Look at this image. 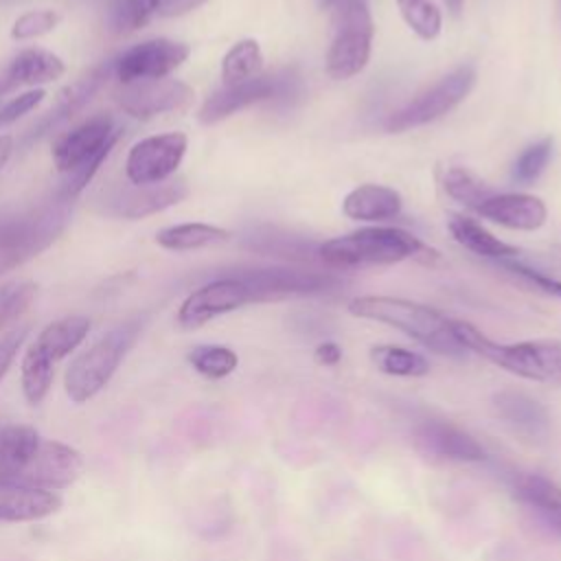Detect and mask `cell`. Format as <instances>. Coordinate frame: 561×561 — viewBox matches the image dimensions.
Returning a JSON list of instances; mask_svg holds the SVG:
<instances>
[{"mask_svg":"<svg viewBox=\"0 0 561 561\" xmlns=\"http://www.w3.org/2000/svg\"><path fill=\"white\" fill-rule=\"evenodd\" d=\"M513 495L539 513L561 511V486L539 473H515L511 478Z\"/></svg>","mask_w":561,"mask_h":561,"instance_id":"obj_28","label":"cell"},{"mask_svg":"<svg viewBox=\"0 0 561 561\" xmlns=\"http://www.w3.org/2000/svg\"><path fill=\"white\" fill-rule=\"evenodd\" d=\"M116 140H118V134H116L112 140H107L96 153H92L90 158H85L79 167H75L72 171L64 173V180H61L57 193H59L61 197H66V199H77V195H79V193L90 184V180L96 175L99 167H101L103 160L110 156V151L114 149Z\"/></svg>","mask_w":561,"mask_h":561,"instance_id":"obj_37","label":"cell"},{"mask_svg":"<svg viewBox=\"0 0 561 561\" xmlns=\"http://www.w3.org/2000/svg\"><path fill=\"white\" fill-rule=\"evenodd\" d=\"M88 331L90 320L85 316H66L39 331L20 366L22 392L31 405H39L46 399L55 379V366L85 340Z\"/></svg>","mask_w":561,"mask_h":561,"instance_id":"obj_6","label":"cell"},{"mask_svg":"<svg viewBox=\"0 0 561 561\" xmlns=\"http://www.w3.org/2000/svg\"><path fill=\"white\" fill-rule=\"evenodd\" d=\"M13 153V138L11 136H0V169L7 164V160Z\"/></svg>","mask_w":561,"mask_h":561,"instance_id":"obj_45","label":"cell"},{"mask_svg":"<svg viewBox=\"0 0 561 561\" xmlns=\"http://www.w3.org/2000/svg\"><path fill=\"white\" fill-rule=\"evenodd\" d=\"M188 44L167 37L145 39L123 50L112 61V72L118 77L123 85L147 79H164L173 70H178L188 59Z\"/></svg>","mask_w":561,"mask_h":561,"instance_id":"obj_10","label":"cell"},{"mask_svg":"<svg viewBox=\"0 0 561 561\" xmlns=\"http://www.w3.org/2000/svg\"><path fill=\"white\" fill-rule=\"evenodd\" d=\"M188 364L208 379H224L228 377L237 364L239 357L232 348L221 344H199L188 351Z\"/></svg>","mask_w":561,"mask_h":561,"instance_id":"obj_33","label":"cell"},{"mask_svg":"<svg viewBox=\"0 0 561 561\" xmlns=\"http://www.w3.org/2000/svg\"><path fill=\"white\" fill-rule=\"evenodd\" d=\"M118 134L114 118L107 114H96L70 131H64L53 145L55 169L64 175L79 167L85 158L96 153L107 140Z\"/></svg>","mask_w":561,"mask_h":561,"instance_id":"obj_18","label":"cell"},{"mask_svg":"<svg viewBox=\"0 0 561 561\" xmlns=\"http://www.w3.org/2000/svg\"><path fill=\"white\" fill-rule=\"evenodd\" d=\"M116 101L125 114L147 121L158 114L184 110L193 101V88L171 77L147 79L125 85L121 83Z\"/></svg>","mask_w":561,"mask_h":561,"instance_id":"obj_15","label":"cell"},{"mask_svg":"<svg viewBox=\"0 0 561 561\" xmlns=\"http://www.w3.org/2000/svg\"><path fill=\"white\" fill-rule=\"evenodd\" d=\"M550 158H552V138L546 136L539 142L526 147L517 156V160L513 164V171H511V178L519 184H530L543 173Z\"/></svg>","mask_w":561,"mask_h":561,"instance_id":"obj_38","label":"cell"},{"mask_svg":"<svg viewBox=\"0 0 561 561\" xmlns=\"http://www.w3.org/2000/svg\"><path fill=\"white\" fill-rule=\"evenodd\" d=\"M263 70V53L256 39H239L221 59L224 85L241 83L259 77Z\"/></svg>","mask_w":561,"mask_h":561,"instance_id":"obj_29","label":"cell"},{"mask_svg":"<svg viewBox=\"0 0 561 561\" xmlns=\"http://www.w3.org/2000/svg\"><path fill=\"white\" fill-rule=\"evenodd\" d=\"M206 0H162L160 4V15L164 18H175V15H184L193 9H197L199 4H204Z\"/></svg>","mask_w":561,"mask_h":561,"instance_id":"obj_44","label":"cell"},{"mask_svg":"<svg viewBox=\"0 0 561 561\" xmlns=\"http://www.w3.org/2000/svg\"><path fill=\"white\" fill-rule=\"evenodd\" d=\"M348 313L399 329L434 353L449 357L467 355V348L454 333V320L423 302L394 296H357L348 302Z\"/></svg>","mask_w":561,"mask_h":561,"instance_id":"obj_1","label":"cell"},{"mask_svg":"<svg viewBox=\"0 0 561 561\" xmlns=\"http://www.w3.org/2000/svg\"><path fill=\"white\" fill-rule=\"evenodd\" d=\"M318 256L331 267H362L392 265L405 259L430 261L438 254L403 228L368 226L320 243Z\"/></svg>","mask_w":561,"mask_h":561,"instance_id":"obj_3","label":"cell"},{"mask_svg":"<svg viewBox=\"0 0 561 561\" xmlns=\"http://www.w3.org/2000/svg\"><path fill=\"white\" fill-rule=\"evenodd\" d=\"M541 515H543L548 528L561 537V511H557V513H541Z\"/></svg>","mask_w":561,"mask_h":561,"instance_id":"obj_46","label":"cell"},{"mask_svg":"<svg viewBox=\"0 0 561 561\" xmlns=\"http://www.w3.org/2000/svg\"><path fill=\"white\" fill-rule=\"evenodd\" d=\"M35 291L37 285L31 280H13L0 287V331L31 307Z\"/></svg>","mask_w":561,"mask_h":561,"instance_id":"obj_39","label":"cell"},{"mask_svg":"<svg viewBox=\"0 0 561 561\" xmlns=\"http://www.w3.org/2000/svg\"><path fill=\"white\" fill-rule=\"evenodd\" d=\"M454 333L467 353L482 355L491 364L539 383L561 386V342L559 340H526L500 344L486 337L469 322L454 320Z\"/></svg>","mask_w":561,"mask_h":561,"instance_id":"obj_4","label":"cell"},{"mask_svg":"<svg viewBox=\"0 0 561 561\" xmlns=\"http://www.w3.org/2000/svg\"><path fill=\"white\" fill-rule=\"evenodd\" d=\"M188 147L182 131H167L138 140L125 158V175L129 184H158L169 180Z\"/></svg>","mask_w":561,"mask_h":561,"instance_id":"obj_11","label":"cell"},{"mask_svg":"<svg viewBox=\"0 0 561 561\" xmlns=\"http://www.w3.org/2000/svg\"><path fill=\"white\" fill-rule=\"evenodd\" d=\"M42 436L35 427L11 423L0 427V484H13L39 447Z\"/></svg>","mask_w":561,"mask_h":561,"instance_id":"obj_25","label":"cell"},{"mask_svg":"<svg viewBox=\"0 0 561 561\" xmlns=\"http://www.w3.org/2000/svg\"><path fill=\"white\" fill-rule=\"evenodd\" d=\"M237 276L252 291L254 305L294 298V296L329 294L342 285V280L331 272L298 270V267H259V270L239 272Z\"/></svg>","mask_w":561,"mask_h":561,"instance_id":"obj_9","label":"cell"},{"mask_svg":"<svg viewBox=\"0 0 561 561\" xmlns=\"http://www.w3.org/2000/svg\"><path fill=\"white\" fill-rule=\"evenodd\" d=\"M414 447L430 458L478 462L484 460V447L465 430L454 423L427 419L414 427Z\"/></svg>","mask_w":561,"mask_h":561,"instance_id":"obj_16","label":"cell"},{"mask_svg":"<svg viewBox=\"0 0 561 561\" xmlns=\"http://www.w3.org/2000/svg\"><path fill=\"white\" fill-rule=\"evenodd\" d=\"M313 359L320 364V366H335L340 359H342V348L340 344L335 342H322L316 346L313 351Z\"/></svg>","mask_w":561,"mask_h":561,"instance_id":"obj_43","label":"cell"},{"mask_svg":"<svg viewBox=\"0 0 561 561\" xmlns=\"http://www.w3.org/2000/svg\"><path fill=\"white\" fill-rule=\"evenodd\" d=\"M445 2H447V9H449L451 13H460L465 0H445Z\"/></svg>","mask_w":561,"mask_h":561,"instance_id":"obj_47","label":"cell"},{"mask_svg":"<svg viewBox=\"0 0 561 561\" xmlns=\"http://www.w3.org/2000/svg\"><path fill=\"white\" fill-rule=\"evenodd\" d=\"M160 4L162 0H116L110 11V28L118 35L134 33L160 11Z\"/></svg>","mask_w":561,"mask_h":561,"instance_id":"obj_35","label":"cell"},{"mask_svg":"<svg viewBox=\"0 0 561 561\" xmlns=\"http://www.w3.org/2000/svg\"><path fill=\"white\" fill-rule=\"evenodd\" d=\"M66 72V64L50 50L24 48L0 72V94H7L20 85H39L59 79Z\"/></svg>","mask_w":561,"mask_h":561,"instance_id":"obj_22","label":"cell"},{"mask_svg":"<svg viewBox=\"0 0 561 561\" xmlns=\"http://www.w3.org/2000/svg\"><path fill=\"white\" fill-rule=\"evenodd\" d=\"M333 37L327 50V75L335 81L359 75L373 50V15L368 0H333L331 2Z\"/></svg>","mask_w":561,"mask_h":561,"instance_id":"obj_7","label":"cell"},{"mask_svg":"<svg viewBox=\"0 0 561 561\" xmlns=\"http://www.w3.org/2000/svg\"><path fill=\"white\" fill-rule=\"evenodd\" d=\"M250 250L263 252V254H278V256H311L318 254L320 245H313L300 237H287V234H278L276 230L270 228H256L252 230L245 241H243Z\"/></svg>","mask_w":561,"mask_h":561,"instance_id":"obj_31","label":"cell"},{"mask_svg":"<svg viewBox=\"0 0 561 561\" xmlns=\"http://www.w3.org/2000/svg\"><path fill=\"white\" fill-rule=\"evenodd\" d=\"M110 72H112V61L103 64V66H96L94 70H90L88 75H83L81 79H77L68 88H64L59 92L57 103L24 134L22 142L31 145V142L39 140L42 136L50 134L53 129H57L59 125L75 118L92 101V96L99 92V88L103 85V81Z\"/></svg>","mask_w":561,"mask_h":561,"instance_id":"obj_17","label":"cell"},{"mask_svg":"<svg viewBox=\"0 0 561 561\" xmlns=\"http://www.w3.org/2000/svg\"><path fill=\"white\" fill-rule=\"evenodd\" d=\"M245 305H254L252 291L237 276L215 278L197 289H193L178 309V324L186 331L199 329L217 316L230 313Z\"/></svg>","mask_w":561,"mask_h":561,"instance_id":"obj_12","label":"cell"},{"mask_svg":"<svg viewBox=\"0 0 561 561\" xmlns=\"http://www.w3.org/2000/svg\"><path fill=\"white\" fill-rule=\"evenodd\" d=\"M401 206V195L394 188L381 184H359L344 197L342 213L357 221H386L397 217Z\"/></svg>","mask_w":561,"mask_h":561,"instance_id":"obj_24","label":"cell"},{"mask_svg":"<svg viewBox=\"0 0 561 561\" xmlns=\"http://www.w3.org/2000/svg\"><path fill=\"white\" fill-rule=\"evenodd\" d=\"M72 208L75 199H66L55 191L28 208L0 217V274L50 248L68 228Z\"/></svg>","mask_w":561,"mask_h":561,"instance_id":"obj_2","label":"cell"},{"mask_svg":"<svg viewBox=\"0 0 561 561\" xmlns=\"http://www.w3.org/2000/svg\"><path fill=\"white\" fill-rule=\"evenodd\" d=\"M473 210L511 230H537L548 219L543 199L528 193H493Z\"/></svg>","mask_w":561,"mask_h":561,"instance_id":"obj_20","label":"cell"},{"mask_svg":"<svg viewBox=\"0 0 561 561\" xmlns=\"http://www.w3.org/2000/svg\"><path fill=\"white\" fill-rule=\"evenodd\" d=\"M85 469V460L79 449L59 440L42 438L28 465L22 469L13 484L61 491L72 486Z\"/></svg>","mask_w":561,"mask_h":561,"instance_id":"obj_14","label":"cell"},{"mask_svg":"<svg viewBox=\"0 0 561 561\" xmlns=\"http://www.w3.org/2000/svg\"><path fill=\"white\" fill-rule=\"evenodd\" d=\"M476 68L471 64L458 66L445 77H440L434 85L416 94L412 101H408L403 107L388 114L383 127L388 131H408L421 125H427L445 114H449L456 105H460L469 92L476 85Z\"/></svg>","mask_w":561,"mask_h":561,"instance_id":"obj_8","label":"cell"},{"mask_svg":"<svg viewBox=\"0 0 561 561\" xmlns=\"http://www.w3.org/2000/svg\"><path fill=\"white\" fill-rule=\"evenodd\" d=\"M331 2H333V0H320L322 7H331Z\"/></svg>","mask_w":561,"mask_h":561,"instance_id":"obj_48","label":"cell"},{"mask_svg":"<svg viewBox=\"0 0 561 561\" xmlns=\"http://www.w3.org/2000/svg\"><path fill=\"white\" fill-rule=\"evenodd\" d=\"M493 410L500 421L528 436H543L550 427L548 410L537 399L519 390L495 392Z\"/></svg>","mask_w":561,"mask_h":561,"instance_id":"obj_23","label":"cell"},{"mask_svg":"<svg viewBox=\"0 0 561 561\" xmlns=\"http://www.w3.org/2000/svg\"><path fill=\"white\" fill-rule=\"evenodd\" d=\"M230 239V232L219 226L210 224H199V221H188V224H178L169 226L156 232V243L164 250L173 252H186V250H199L208 245H217Z\"/></svg>","mask_w":561,"mask_h":561,"instance_id":"obj_27","label":"cell"},{"mask_svg":"<svg viewBox=\"0 0 561 561\" xmlns=\"http://www.w3.org/2000/svg\"><path fill=\"white\" fill-rule=\"evenodd\" d=\"M443 188L451 199L465 204L471 210L495 193L486 182H482L465 167H449L443 175Z\"/></svg>","mask_w":561,"mask_h":561,"instance_id":"obj_32","label":"cell"},{"mask_svg":"<svg viewBox=\"0 0 561 561\" xmlns=\"http://www.w3.org/2000/svg\"><path fill=\"white\" fill-rule=\"evenodd\" d=\"M28 327H18L13 331H9L4 337H0V381L7 375V370L11 368L18 351L22 348V344L26 342L28 335Z\"/></svg>","mask_w":561,"mask_h":561,"instance_id":"obj_42","label":"cell"},{"mask_svg":"<svg viewBox=\"0 0 561 561\" xmlns=\"http://www.w3.org/2000/svg\"><path fill=\"white\" fill-rule=\"evenodd\" d=\"M403 22L425 42L438 37L443 28V15L432 0H397Z\"/></svg>","mask_w":561,"mask_h":561,"instance_id":"obj_34","label":"cell"},{"mask_svg":"<svg viewBox=\"0 0 561 561\" xmlns=\"http://www.w3.org/2000/svg\"><path fill=\"white\" fill-rule=\"evenodd\" d=\"M373 364L392 377H423L430 373V362L416 353L392 344H379L370 348Z\"/></svg>","mask_w":561,"mask_h":561,"instance_id":"obj_30","label":"cell"},{"mask_svg":"<svg viewBox=\"0 0 561 561\" xmlns=\"http://www.w3.org/2000/svg\"><path fill=\"white\" fill-rule=\"evenodd\" d=\"M188 195L182 178H169L158 184H121L105 193L103 210L121 219H145L180 204Z\"/></svg>","mask_w":561,"mask_h":561,"instance_id":"obj_13","label":"cell"},{"mask_svg":"<svg viewBox=\"0 0 561 561\" xmlns=\"http://www.w3.org/2000/svg\"><path fill=\"white\" fill-rule=\"evenodd\" d=\"M447 226H449V232H451L456 243H460L462 248H467L469 252H473L482 259L502 261V259H517L519 256V250L515 245L504 243L502 239L491 234L482 224H478L471 217L454 213V215H449Z\"/></svg>","mask_w":561,"mask_h":561,"instance_id":"obj_26","label":"cell"},{"mask_svg":"<svg viewBox=\"0 0 561 561\" xmlns=\"http://www.w3.org/2000/svg\"><path fill=\"white\" fill-rule=\"evenodd\" d=\"M64 500L57 491L24 484H0V522L24 524L55 515Z\"/></svg>","mask_w":561,"mask_h":561,"instance_id":"obj_21","label":"cell"},{"mask_svg":"<svg viewBox=\"0 0 561 561\" xmlns=\"http://www.w3.org/2000/svg\"><path fill=\"white\" fill-rule=\"evenodd\" d=\"M44 96H46V92L37 88V90H28V92H24V94H18V96L9 99V101L0 107V127L11 125V123H15L20 116H24L26 112L35 110V107L44 101Z\"/></svg>","mask_w":561,"mask_h":561,"instance_id":"obj_41","label":"cell"},{"mask_svg":"<svg viewBox=\"0 0 561 561\" xmlns=\"http://www.w3.org/2000/svg\"><path fill=\"white\" fill-rule=\"evenodd\" d=\"M495 265L508 278H513L519 287H524L528 291H539L546 296L561 298V280L559 278H552L539 270H533L530 265L522 263L519 259H502V261H495Z\"/></svg>","mask_w":561,"mask_h":561,"instance_id":"obj_36","label":"cell"},{"mask_svg":"<svg viewBox=\"0 0 561 561\" xmlns=\"http://www.w3.org/2000/svg\"><path fill=\"white\" fill-rule=\"evenodd\" d=\"M142 331V320H127L110 329L96 342H92L83 353H79L64 375V388L70 401L85 403L96 397L114 377L121 362L136 344Z\"/></svg>","mask_w":561,"mask_h":561,"instance_id":"obj_5","label":"cell"},{"mask_svg":"<svg viewBox=\"0 0 561 561\" xmlns=\"http://www.w3.org/2000/svg\"><path fill=\"white\" fill-rule=\"evenodd\" d=\"M59 24V13L53 9H39V11H28L20 15L13 26H11V37L13 39H35L46 33H50Z\"/></svg>","mask_w":561,"mask_h":561,"instance_id":"obj_40","label":"cell"},{"mask_svg":"<svg viewBox=\"0 0 561 561\" xmlns=\"http://www.w3.org/2000/svg\"><path fill=\"white\" fill-rule=\"evenodd\" d=\"M274 94H276V75H270V77L259 75L254 79L232 83V85H221L219 90H215L202 103L197 116L204 125H213L254 103L272 101Z\"/></svg>","mask_w":561,"mask_h":561,"instance_id":"obj_19","label":"cell"}]
</instances>
